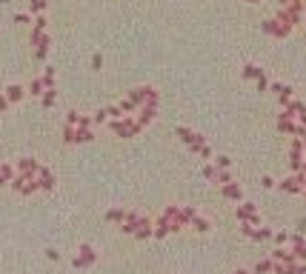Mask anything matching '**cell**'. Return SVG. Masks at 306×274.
Instances as JSON below:
<instances>
[{
    "label": "cell",
    "instance_id": "obj_1",
    "mask_svg": "<svg viewBox=\"0 0 306 274\" xmlns=\"http://www.w3.org/2000/svg\"><path fill=\"white\" fill-rule=\"evenodd\" d=\"M155 106H158V95H155L152 89H134V92L120 103L118 109L100 111V117H97V120H100V123H106V126H112L118 135L132 137L134 132H140V129L152 120Z\"/></svg>",
    "mask_w": 306,
    "mask_h": 274
},
{
    "label": "cell",
    "instance_id": "obj_2",
    "mask_svg": "<svg viewBox=\"0 0 306 274\" xmlns=\"http://www.w3.org/2000/svg\"><path fill=\"white\" fill-rule=\"evenodd\" d=\"M89 117H78V114H72L66 123V140H86V137H92L89 132Z\"/></svg>",
    "mask_w": 306,
    "mask_h": 274
}]
</instances>
